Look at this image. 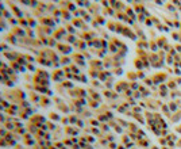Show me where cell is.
Here are the masks:
<instances>
[{
  "label": "cell",
  "instance_id": "1",
  "mask_svg": "<svg viewBox=\"0 0 181 149\" xmlns=\"http://www.w3.org/2000/svg\"><path fill=\"white\" fill-rule=\"evenodd\" d=\"M50 115H51L50 117L51 119H60V117H57V114H50Z\"/></svg>",
  "mask_w": 181,
  "mask_h": 149
}]
</instances>
